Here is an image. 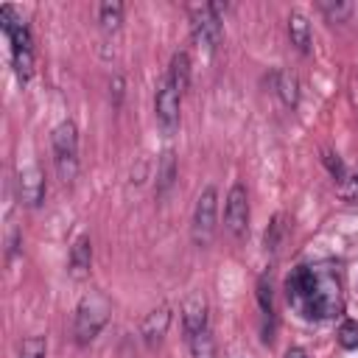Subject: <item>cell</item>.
Wrapping results in <instances>:
<instances>
[{
    "label": "cell",
    "mask_w": 358,
    "mask_h": 358,
    "mask_svg": "<svg viewBox=\"0 0 358 358\" xmlns=\"http://www.w3.org/2000/svg\"><path fill=\"white\" fill-rule=\"evenodd\" d=\"M168 324H171V308H165V305L154 308V310L143 319V324H140V336H143V341H145L148 347L159 344L162 336L168 333Z\"/></svg>",
    "instance_id": "10"
},
{
    "label": "cell",
    "mask_w": 358,
    "mask_h": 358,
    "mask_svg": "<svg viewBox=\"0 0 358 358\" xmlns=\"http://www.w3.org/2000/svg\"><path fill=\"white\" fill-rule=\"evenodd\" d=\"M182 327H185V338L196 336L201 330H210V324H207V302L201 296H193V299L185 302V308H182Z\"/></svg>",
    "instance_id": "11"
},
{
    "label": "cell",
    "mask_w": 358,
    "mask_h": 358,
    "mask_svg": "<svg viewBox=\"0 0 358 358\" xmlns=\"http://www.w3.org/2000/svg\"><path fill=\"white\" fill-rule=\"evenodd\" d=\"M338 344L344 350H355L358 347V322L355 319H344L338 324Z\"/></svg>",
    "instance_id": "23"
},
{
    "label": "cell",
    "mask_w": 358,
    "mask_h": 358,
    "mask_svg": "<svg viewBox=\"0 0 358 358\" xmlns=\"http://www.w3.org/2000/svg\"><path fill=\"white\" fill-rule=\"evenodd\" d=\"M112 313V305L103 294H87L78 308H76V319H73V336L78 347H87L90 341L98 338V333L106 327Z\"/></svg>",
    "instance_id": "3"
},
{
    "label": "cell",
    "mask_w": 358,
    "mask_h": 358,
    "mask_svg": "<svg viewBox=\"0 0 358 358\" xmlns=\"http://www.w3.org/2000/svg\"><path fill=\"white\" fill-rule=\"evenodd\" d=\"M176 179V159L173 151H165L159 159V171H157V193H165Z\"/></svg>",
    "instance_id": "19"
},
{
    "label": "cell",
    "mask_w": 358,
    "mask_h": 358,
    "mask_svg": "<svg viewBox=\"0 0 358 358\" xmlns=\"http://www.w3.org/2000/svg\"><path fill=\"white\" fill-rule=\"evenodd\" d=\"M20 199L25 207H39L45 199V173L39 165H28L20 171Z\"/></svg>",
    "instance_id": "9"
},
{
    "label": "cell",
    "mask_w": 358,
    "mask_h": 358,
    "mask_svg": "<svg viewBox=\"0 0 358 358\" xmlns=\"http://www.w3.org/2000/svg\"><path fill=\"white\" fill-rule=\"evenodd\" d=\"M319 11L330 20V22H344L352 14L350 3H333V0H319Z\"/></svg>",
    "instance_id": "22"
},
{
    "label": "cell",
    "mask_w": 358,
    "mask_h": 358,
    "mask_svg": "<svg viewBox=\"0 0 358 358\" xmlns=\"http://www.w3.org/2000/svg\"><path fill=\"white\" fill-rule=\"evenodd\" d=\"M0 20H3V34H6V39L11 45L14 73L25 84L34 76V39H31V31H28V25L22 20H14V8H3Z\"/></svg>",
    "instance_id": "2"
},
{
    "label": "cell",
    "mask_w": 358,
    "mask_h": 358,
    "mask_svg": "<svg viewBox=\"0 0 358 358\" xmlns=\"http://www.w3.org/2000/svg\"><path fill=\"white\" fill-rule=\"evenodd\" d=\"M288 36H291V45L299 53H310L313 34H310V22H308V17L302 11H291L288 14Z\"/></svg>",
    "instance_id": "12"
},
{
    "label": "cell",
    "mask_w": 358,
    "mask_h": 358,
    "mask_svg": "<svg viewBox=\"0 0 358 358\" xmlns=\"http://www.w3.org/2000/svg\"><path fill=\"white\" fill-rule=\"evenodd\" d=\"M257 305L263 316V341H271V327H274V299H271V282L268 277H257Z\"/></svg>",
    "instance_id": "13"
},
{
    "label": "cell",
    "mask_w": 358,
    "mask_h": 358,
    "mask_svg": "<svg viewBox=\"0 0 358 358\" xmlns=\"http://www.w3.org/2000/svg\"><path fill=\"white\" fill-rule=\"evenodd\" d=\"M90 266H92V243L87 235H81L70 249V274L76 280H84L90 274Z\"/></svg>",
    "instance_id": "14"
},
{
    "label": "cell",
    "mask_w": 358,
    "mask_h": 358,
    "mask_svg": "<svg viewBox=\"0 0 358 358\" xmlns=\"http://www.w3.org/2000/svg\"><path fill=\"white\" fill-rule=\"evenodd\" d=\"M165 81H168L176 92H185V90L190 87V56H187L185 50H179V53L171 56V67H168V73H165Z\"/></svg>",
    "instance_id": "15"
},
{
    "label": "cell",
    "mask_w": 358,
    "mask_h": 358,
    "mask_svg": "<svg viewBox=\"0 0 358 358\" xmlns=\"http://www.w3.org/2000/svg\"><path fill=\"white\" fill-rule=\"evenodd\" d=\"M187 347L193 358H215V341L210 336V330H201L196 336H187Z\"/></svg>",
    "instance_id": "17"
},
{
    "label": "cell",
    "mask_w": 358,
    "mask_h": 358,
    "mask_svg": "<svg viewBox=\"0 0 358 358\" xmlns=\"http://www.w3.org/2000/svg\"><path fill=\"white\" fill-rule=\"evenodd\" d=\"M123 20V3H101L98 6V22L103 31H117Z\"/></svg>",
    "instance_id": "18"
},
{
    "label": "cell",
    "mask_w": 358,
    "mask_h": 358,
    "mask_svg": "<svg viewBox=\"0 0 358 358\" xmlns=\"http://www.w3.org/2000/svg\"><path fill=\"white\" fill-rule=\"evenodd\" d=\"M288 305L308 322L336 319L344 310V291L336 266L330 263H299L285 277Z\"/></svg>",
    "instance_id": "1"
},
{
    "label": "cell",
    "mask_w": 358,
    "mask_h": 358,
    "mask_svg": "<svg viewBox=\"0 0 358 358\" xmlns=\"http://www.w3.org/2000/svg\"><path fill=\"white\" fill-rule=\"evenodd\" d=\"M227 6L221 3H204V6H190L187 14H190V31H193V39L199 42V48H207V50H215L218 42H221V11Z\"/></svg>",
    "instance_id": "6"
},
{
    "label": "cell",
    "mask_w": 358,
    "mask_h": 358,
    "mask_svg": "<svg viewBox=\"0 0 358 358\" xmlns=\"http://www.w3.org/2000/svg\"><path fill=\"white\" fill-rule=\"evenodd\" d=\"M285 358H308V352L302 347H288L285 350Z\"/></svg>",
    "instance_id": "25"
},
{
    "label": "cell",
    "mask_w": 358,
    "mask_h": 358,
    "mask_svg": "<svg viewBox=\"0 0 358 358\" xmlns=\"http://www.w3.org/2000/svg\"><path fill=\"white\" fill-rule=\"evenodd\" d=\"M45 355H48L45 336H28V338H22L20 352H17V358H45Z\"/></svg>",
    "instance_id": "21"
},
{
    "label": "cell",
    "mask_w": 358,
    "mask_h": 358,
    "mask_svg": "<svg viewBox=\"0 0 358 358\" xmlns=\"http://www.w3.org/2000/svg\"><path fill=\"white\" fill-rule=\"evenodd\" d=\"M336 187H338V196H341L347 204H358V173L347 171V176H344L341 182H336Z\"/></svg>",
    "instance_id": "24"
},
{
    "label": "cell",
    "mask_w": 358,
    "mask_h": 358,
    "mask_svg": "<svg viewBox=\"0 0 358 358\" xmlns=\"http://www.w3.org/2000/svg\"><path fill=\"white\" fill-rule=\"evenodd\" d=\"M274 90H277L280 101L288 109H294L299 103V81H296V76L291 70H277L274 73Z\"/></svg>",
    "instance_id": "16"
},
{
    "label": "cell",
    "mask_w": 358,
    "mask_h": 358,
    "mask_svg": "<svg viewBox=\"0 0 358 358\" xmlns=\"http://www.w3.org/2000/svg\"><path fill=\"white\" fill-rule=\"evenodd\" d=\"M179 103H182V92H176L162 78L157 84V95H154V115H157V123L165 134H173L179 126Z\"/></svg>",
    "instance_id": "8"
},
{
    "label": "cell",
    "mask_w": 358,
    "mask_h": 358,
    "mask_svg": "<svg viewBox=\"0 0 358 358\" xmlns=\"http://www.w3.org/2000/svg\"><path fill=\"white\" fill-rule=\"evenodd\" d=\"M285 215L280 213V215H274L271 218V224H268V229H266V252H280V246H282V241H285Z\"/></svg>",
    "instance_id": "20"
},
{
    "label": "cell",
    "mask_w": 358,
    "mask_h": 358,
    "mask_svg": "<svg viewBox=\"0 0 358 358\" xmlns=\"http://www.w3.org/2000/svg\"><path fill=\"white\" fill-rule=\"evenodd\" d=\"M53 165L64 185H70L78 173V129L73 120H62L50 134Z\"/></svg>",
    "instance_id": "4"
},
{
    "label": "cell",
    "mask_w": 358,
    "mask_h": 358,
    "mask_svg": "<svg viewBox=\"0 0 358 358\" xmlns=\"http://www.w3.org/2000/svg\"><path fill=\"white\" fill-rule=\"evenodd\" d=\"M224 224H227L229 235L238 241L249 235V193H246V185H241V182H235L227 193Z\"/></svg>",
    "instance_id": "7"
},
{
    "label": "cell",
    "mask_w": 358,
    "mask_h": 358,
    "mask_svg": "<svg viewBox=\"0 0 358 358\" xmlns=\"http://www.w3.org/2000/svg\"><path fill=\"white\" fill-rule=\"evenodd\" d=\"M215 224H218V190L215 185H207L196 199L193 221H190V235L199 249L210 246V241L215 238Z\"/></svg>",
    "instance_id": "5"
}]
</instances>
